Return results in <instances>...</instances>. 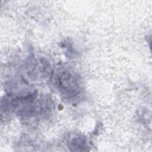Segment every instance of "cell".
<instances>
[{
  "instance_id": "6da1fadb",
  "label": "cell",
  "mask_w": 152,
  "mask_h": 152,
  "mask_svg": "<svg viewBox=\"0 0 152 152\" xmlns=\"http://www.w3.org/2000/svg\"><path fill=\"white\" fill-rule=\"evenodd\" d=\"M56 83L62 93L72 96L77 93L79 85L76 75L68 71H63L58 75Z\"/></svg>"
}]
</instances>
